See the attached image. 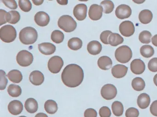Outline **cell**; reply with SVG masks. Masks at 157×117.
I'll return each instance as SVG.
<instances>
[{"label": "cell", "instance_id": "cell-6", "mask_svg": "<svg viewBox=\"0 0 157 117\" xmlns=\"http://www.w3.org/2000/svg\"><path fill=\"white\" fill-rule=\"evenodd\" d=\"M33 54L26 50H23L19 52L16 57L17 63L21 66L27 67L30 66L33 61Z\"/></svg>", "mask_w": 157, "mask_h": 117}, {"label": "cell", "instance_id": "cell-53", "mask_svg": "<svg viewBox=\"0 0 157 117\" xmlns=\"http://www.w3.org/2000/svg\"><path fill=\"white\" fill-rule=\"evenodd\" d=\"M25 117V116H20V117Z\"/></svg>", "mask_w": 157, "mask_h": 117}, {"label": "cell", "instance_id": "cell-7", "mask_svg": "<svg viewBox=\"0 0 157 117\" xmlns=\"http://www.w3.org/2000/svg\"><path fill=\"white\" fill-rule=\"evenodd\" d=\"M64 65V61L60 57L54 56L49 59L48 64V69L53 74L59 73Z\"/></svg>", "mask_w": 157, "mask_h": 117}, {"label": "cell", "instance_id": "cell-37", "mask_svg": "<svg viewBox=\"0 0 157 117\" xmlns=\"http://www.w3.org/2000/svg\"><path fill=\"white\" fill-rule=\"evenodd\" d=\"M10 20L9 23L12 24L18 23L21 19L20 13L16 11H10Z\"/></svg>", "mask_w": 157, "mask_h": 117}, {"label": "cell", "instance_id": "cell-27", "mask_svg": "<svg viewBox=\"0 0 157 117\" xmlns=\"http://www.w3.org/2000/svg\"><path fill=\"white\" fill-rule=\"evenodd\" d=\"M44 108L46 111L49 114H55L57 111V104L55 101L48 100L45 103Z\"/></svg>", "mask_w": 157, "mask_h": 117}, {"label": "cell", "instance_id": "cell-50", "mask_svg": "<svg viewBox=\"0 0 157 117\" xmlns=\"http://www.w3.org/2000/svg\"><path fill=\"white\" fill-rule=\"evenodd\" d=\"M134 2L138 4H141L145 2L146 0H132Z\"/></svg>", "mask_w": 157, "mask_h": 117}, {"label": "cell", "instance_id": "cell-44", "mask_svg": "<svg viewBox=\"0 0 157 117\" xmlns=\"http://www.w3.org/2000/svg\"><path fill=\"white\" fill-rule=\"evenodd\" d=\"M84 117H97V112L93 108H88L85 110L84 113Z\"/></svg>", "mask_w": 157, "mask_h": 117}, {"label": "cell", "instance_id": "cell-51", "mask_svg": "<svg viewBox=\"0 0 157 117\" xmlns=\"http://www.w3.org/2000/svg\"><path fill=\"white\" fill-rule=\"evenodd\" d=\"M153 81H154V84L157 87V74L154 76L153 78Z\"/></svg>", "mask_w": 157, "mask_h": 117}, {"label": "cell", "instance_id": "cell-54", "mask_svg": "<svg viewBox=\"0 0 157 117\" xmlns=\"http://www.w3.org/2000/svg\"><path fill=\"white\" fill-rule=\"evenodd\" d=\"M48 1H53V0H48Z\"/></svg>", "mask_w": 157, "mask_h": 117}, {"label": "cell", "instance_id": "cell-14", "mask_svg": "<svg viewBox=\"0 0 157 117\" xmlns=\"http://www.w3.org/2000/svg\"><path fill=\"white\" fill-rule=\"evenodd\" d=\"M35 22L37 25L40 27L46 26L49 23L50 17L49 15L44 12H38L34 17Z\"/></svg>", "mask_w": 157, "mask_h": 117}, {"label": "cell", "instance_id": "cell-12", "mask_svg": "<svg viewBox=\"0 0 157 117\" xmlns=\"http://www.w3.org/2000/svg\"><path fill=\"white\" fill-rule=\"evenodd\" d=\"M87 6L84 4L77 5L73 9V15L78 21H82L87 16Z\"/></svg>", "mask_w": 157, "mask_h": 117}, {"label": "cell", "instance_id": "cell-36", "mask_svg": "<svg viewBox=\"0 0 157 117\" xmlns=\"http://www.w3.org/2000/svg\"><path fill=\"white\" fill-rule=\"evenodd\" d=\"M0 25L2 26L7 23L10 22V13L6 12L5 10L3 9L0 10Z\"/></svg>", "mask_w": 157, "mask_h": 117}, {"label": "cell", "instance_id": "cell-52", "mask_svg": "<svg viewBox=\"0 0 157 117\" xmlns=\"http://www.w3.org/2000/svg\"><path fill=\"white\" fill-rule=\"evenodd\" d=\"M78 1H80V2H87L89 0H78Z\"/></svg>", "mask_w": 157, "mask_h": 117}, {"label": "cell", "instance_id": "cell-18", "mask_svg": "<svg viewBox=\"0 0 157 117\" xmlns=\"http://www.w3.org/2000/svg\"><path fill=\"white\" fill-rule=\"evenodd\" d=\"M38 49L42 54L44 55H51L56 50L55 45L50 43H43L38 45Z\"/></svg>", "mask_w": 157, "mask_h": 117}, {"label": "cell", "instance_id": "cell-39", "mask_svg": "<svg viewBox=\"0 0 157 117\" xmlns=\"http://www.w3.org/2000/svg\"><path fill=\"white\" fill-rule=\"evenodd\" d=\"M112 32L111 31H104L102 32L100 35V39L101 42L105 44H109L108 43V38Z\"/></svg>", "mask_w": 157, "mask_h": 117}, {"label": "cell", "instance_id": "cell-1", "mask_svg": "<svg viewBox=\"0 0 157 117\" xmlns=\"http://www.w3.org/2000/svg\"><path fill=\"white\" fill-rule=\"evenodd\" d=\"M84 73L82 69L78 65L71 64L67 66L61 74L62 82L69 87H76L83 81Z\"/></svg>", "mask_w": 157, "mask_h": 117}, {"label": "cell", "instance_id": "cell-31", "mask_svg": "<svg viewBox=\"0 0 157 117\" xmlns=\"http://www.w3.org/2000/svg\"><path fill=\"white\" fill-rule=\"evenodd\" d=\"M140 53L142 56L148 58L154 55V48L149 45H145L140 48Z\"/></svg>", "mask_w": 157, "mask_h": 117}, {"label": "cell", "instance_id": "cell-29", "mask_svg": "<svg viewBox=\"0 0 157 117\" xmlns=\"http://www.w3.org/2000/svg\"><path fill=\"white\" fill-rule=\"evenodd\" d=\"M112 111L115 116L120 117L123 115L124 108L122 102L119 101H115L112 105Z\"/></svg>", "mask_w": 157, "mask_h": 117}, {"label": "cell", "instance_id": "cell-32", "mask_svg": "<svg viewBox=\"0 0 157 117\" xmlns=\"http://www.w3.org/2000/svg\"><path fill=\"white\" fill-rule=\"evenodd\" d=\"M101 6L103 9V12L105 14H109L113 11L114 5L113 2L111 0H104L101 2Z\"/></svg>", "mask_w": 157, "mask_h": 117}, {"label": "cell", "instance_id": "cell-13", "mask_svg": "<svg viewBox=\"0 0 157 117\" xmlns=\"http://www.w3.org/2000/svg\"><path fill=\"white\" fill-rule=\"evenodd\" d=\"M146 68L144 62L140 59H135L131 62L130 69L134 74L140 75L144 72Z\"/></svg>", "mask_w": 157, "mask_h": 117}, {"label": "cell", "instance_id": "cell-15", "mask_svg": "<svg viewBox=\"0 0 157 117\" xmlns=\"http://www.w3.org/2000/svg\"><path fill=\"white\" fill-rule=\"evenodd\" d=\"M8 110L10 113L13 115L21 114L23 110L22 103L19 100H13L9 103Z\"/></svg>", "mask_w": 157, "mask_h": 117}, {"label": "cell", "instance_id": "cell-23", "mask_svg": "<svg viewBox=\"0 0 157 117\" xmlns=\"http://www.w3.org/2000/svg\"><path fill=\"white\" fill-rule=\"evenodd\" d=\"M153 17L151 11L146 9L141 11L139 15V19L140 23L144 24L149 23Z\"/></svg>", "mask_w": 157, "mask_h": 117}, {"label": "cell", "instance_id": "cell-28", "mask_svg": "<svg viewBox=\"0 0 157 117\" xmlns=\"http://www.w3.org/2000/svg\"><path fill=\"white\" fill-rule=\"evenodd\" d=\"M131 84L133 88L136 91H138L143 90L146 86L144 80L139 77L133 79Z\"/></svg>", "mask_w": 157, "mask_h": 117}, {"label": "cell", "instance_id": "cell-16", "mask_svg": "<svg viewBox=\"0 0 157 117\" xmlns=\"http://www.w3.org/2000/svg\"><path fill=\"white\" fill-rule=\"evenodd\" d=\"M128 68L123 65H115L112 69L113 76L116 78H121L124 77L127 73Z\"/></svg>", "mask_w": 157, "mask_h": 117}, {"label": "cell", "instance_id": "cell-46", "mask_svg": "<svg viewBox=\"0 0 157 117\" xmlns=\"http://www.w3.org/2000/svg\"><path fill=\"white\" fill-rule=\"evenodd\" d=\"M34 4L36 5H40L44 3V0H32Z\"/></svg>", "mask_w": 157, "mask_h": 117}, {"label": "cell", "instance_id": "cell-35", "mask_svg": "<svg viewBox=\"0 0 157 117\" xmlns=\"http://www.w3.org/2000/svg\"><path fill=\"white\" fill-rule=\"evenodd\" d=\"M19 7L24 12H29L32 8V4L30 0H19Z\"/></svg>", "mask_w": 157, "mask_h": 117}, {"label": "cell", "instance_id": "cell-25", "mask_svg": "<svg viewBox=\"0 0 157 117\" xmlns=\"http://www.w3.org/2000/svg\"><path fill=\"white\" fill-rule=\"evenodd\" d=\"M124 41L123 37L117 33H112L108 38V43L109 44L114 47L117 46L122 44Z\"/></svg>", "mask_w": 157, "mask_h": 117}, {"label": "cell", "instance_id": "cell-19", "mask_svg": "<svg viewBox=\"0 0 157 117\" xmlns=\"http://www.w3.org/2000/svg\"><path fill=\"white\" fill-rule=\"evenodd\" d=\"M87 50L91 55H98L102 50L101 44L99 41L95 40L90 41L87 45Z\"/></svg>", "mask_w": 157, "mask_h": 117}, {"label": "cell", "instance_id": "cell-43", "mask_svg": "<svg viewBox=\"0 0 157 117\" xmlns=\"http://www.w3.org/2000/svg\"><path fill=\"white\" fill-rule=\"evenodd\" d=\"M2 2L8 8L10 9H16L18 7L17 2L15 0H2Z\"/></svg>", "mask_w": 157, "mask_h": 117}, {"label": "cell", "instance_id": "cell-22", "mask_svg": "<svg viewBox=\"0 0 157 117\" xmlns=\"http://www.w3.org/2000/svg\"><path fill=\"white\" fill-rule=\"evenodd\" d=\"M25 109L30 113H34L38 110V103L36 100L33 98L27 99L25 103Z\"/></svg>", "mask_w": 157, "mask_h": 117}, {"label": "cell", "instance_id": "cell-5", "mask_svg": "<svg viewBox=\"0 0 157 117\" xmlns=\"http://www.w3.org/2000/svg\"><path fill=\"white\" fill-rule=\"evenodd\" d=\"M115 56L117 60L120 63H128L132 58V50L128 46H121L116 50Z\"/></svg>", "mask_w": 157, "mask_h": 117}, {"label": "cell", "instance_id": "cell-41", "mask_svg": "<svg viewBox=\"0 0 157 117\" xmlns=\"http://www.w3.org/2000/svg\"><path fill=\"white\" fill-rule=\"evenodd\" d=\"M1 90H4L8 83V80L6 77V73L5 71L1 70Z\"/></svg>", "mask_w": 157, "mask_h": 117}, {"label": "cell", "instance_id": "cell-26", "mask_svg": "<svg viewBox=\"0 0 157 117\" xmlns=\"http://www.w3.org/2000/svg\"><path fill=\"white\" fill-rule=\"evenodd\" d=\"M82 45V41L78 37H72L68 42V46L71 50H78L81 48Z\"/></svg>", "mask_w": 157, "mask_h": 117}, {"label": "cell", "instance_id": "cell-30", "mask_svg": "<svg viewBox=\"0 0 157 117\" xmlns=\"http://www.w3.org/2000/svg\"><path fill=\"white\" fill-rule=\"evenodd\" d=\"M8 92L11 97L17 98L21 94L22 90L21 87L18 85L11 84L8 87Z\"/></svg>", "mask_w": 157, "mask_h": 117}, {"label": "cell", "instance_id": "cell-47", "mask_svg": "<svg viewBox=\"0 0 157 117\" xmlns=\"http://www.w3.org/2000/svg\"><path fill=\"white\" fill-rule=\"evenodd\" d=\"M152 44L155 46L157 47V34L155 35L151 38Z\"/></svg>", "mask_w": 157, "mask_h": 117}, {"label": "cell", "instance_id": "cell-40", "mask_svg": "<svg viewBox=\"0 0 157 117\" xmlns=\"http://www.w3.org/2000/svg\"><path fill=\"white\" fill-rule=\"evenodd\" d=\"M148 68L151 72H157V58H151L148 64Z\"/></svg>", "mask_w": 157, "mask_h": 117}, {"label": "cell", "instance_id": "cell-42", "mask_svg": "<svg viewBox=\"0 0 157 117\" xmlns=\"http://www.w3.org/2000/svg\"><path fill=\"white\" fill-rule=\"evenodd\" d=\"M99 114L101 117H110L111 116V110L108 107L104 106L100 108Z\"/></svg>", "mask_w": 157, "mask_h": 117}, {"label": "cell", "instance_id": "cell-34", "mask_svg": "<svg viewBox=\"0 0 157 117\" xmlns=\"http://www.w3.org/2000/svg\"><path fill=\"white\" fill-rule=\"evenodd\" d=\"M151 34L149 31H143L140 34L139 39L142 44H147L150 43Z\"/></svg>", "mask_w": 157, "mask_h": 117}, {"label": "cell", "instance_id": "cell-3", "mask_svg": "<svg viewBox=\"0 0 157 117\" xmlns=\"http://www.w3.org/2000/svg\"><path fill=\"white\" fill-rule=\"evenodd\" d=\"M58 25L59 28L65 32L70 33L76 29L77 23L75 20L70 16L63 15L59 19Z\"/></svg>", "mask_w": 157, "mask_h": 117}, {"label": "cell", "instance_id": "cell-24", "mask_svg": "<svg viewBox=\"0 0 157 117\" xmlns=\"http://www.w3.org/2000/svg\"><path fill=\"white\" fill-rule=\"evenodd\" d=\"M7 76L11 81L15 83H20L23 79L21 72L17 69L11 70L8 73Z\"/></svg>", "mask_w": 157, "mask_h": 117}, {"label": "cell", "instance_id": "cell-33", "mask_svg": "<svg viewBox=\"0 0 157 117\" xmlns=\"http://www.w3.org/2000/svg\"><path fill=\"white\" fill-rule=\"evenodd\" d=\"M51 38L54 43L56 44H60L64 40V34L59 30H55L51 34Z\"/></svg>", "mask_w": 157, "mask_h": 117}, {"label": "cell", "instance_id": "cell-9", "mask_svg": "<svg viewBox=\"0 0 157 117\" xmlns=\"http://www.w3.org/2000/svg\"><path fill=\"white\" fill-rule=\"evenodd\" d=\"M119 30L122 35L126 37H129L135 33V26L131 21H125L120 24Z\"/></svg>", "mask_w": 157, "mask_h": 117}, {"label": "cell", "instance_id": "cell-21", "mask_svg": "<svg viewBox=\"0 0 157 117\" xmlns=\"http://www.w3.org/2000/svg\"><path fill=\"white\" fill-rule=\"evenodd\" d=\"M150 101L149 96L147 93H143L140 94L138 97L137 102L139 107L140 108L144 109L148 107Z\"/></svg>", "mask_w": 157, "mask_h": 117}, {"label": "cell", "instance_id": "cell-10", "mask_svg": "<svg viewBox=\"0 0 157 117\" xmlns=\"http://www.w3.org/2000/svg\"><path fill=\"white\" fill-rule=\"evenodd\" d=\"M132 14V10L128 5L121 4L117 7L115 15L117 18L120 19L128 18Z\"/></svg>", "mask_w": 157, "mask_h": 117}, {"label": "cell", "instance_id": "cell-4", "mask_svg": "<svg viewBox=\"0 0 157 117\" xmlns=\"http://www.w3.org/2000/svg\"><path fill=\"white\" fill-rule=\"evenodd\" d=\"M17 37L16 29L13 26L6 25L0 29V38L3 42L10 43L13 42Z\"/></svg>", "mask_w": 157, "mask_h": 117}, {"label": "cell", "instance_id": "cell-8", "mask_svg": "<svg viewBox=\"0 0 157 117\" xmlns=\"http://www.w3.org/2000/svg\"><path fill=\"white\" fill-rule=\"evenodd\" d=\"M101 95L104 99L110 100L116 97L117 89L115 86L113 84H105L101 88Z\"/></svg>", "mask_w": 157, "mask_h": 117}, {"label": "cell", "instance_id": "cell-48", "mask_svg": "<svg viewBox=\"0 0 157 117\" xmlns=\"http://www.w3.org/2000/svg\"><path fill=\"white\" fill-rule=\"evenodd\" d=\"M57 2L61 5H67L68 4V0H56Z\"/></svg>", "mask_w": 157, "mask_h": 117}, {"label": "cell", "instance_id": "cell-38", "mask_svg": "<svg viewBox=\"0 0 157 117\" xmlns=\"http://www.w3.org/2000/svg\"><path fill=\"white\" fill-rule=\"evenodd\" d=\"M139 115V112L136 108H130L126 111V117H138Z\"/></svg>", "mask_w": 157, "mask_h": 117}, {"label": "cell", "instance_id": "cell-20", "mask_svg": "<svg viewBox=\"0 0 157 117\" xmlns=\"http://www.w3.org/2000/svg\"><path fill=\"white\" fill-rule=\"evenodd\" d=\"M98 66L102 70H108L112 67L113 62L112 59L107 56H103L99 58L97 62Z\"/></svg>", "mask_w": 157, "mask_h": 117}, {"label": "cell", "instance_id": "cell-45", "mask_svg": "<svg viewBox=\"0 0 157 117\" xmlns=\"http://www.w3.org/2000/svg\"><path fill=\"white\" fill-rule=\"evenodd\" d=\"M150 111L152 115L157 117V100L151 103Z\"/></svg>", "mask_w": 157, "mask_h": 117}, {"label": "cell", "instance_id": "cell-2", "mask_svg": "<svg viewBox=\"0 0 157 117\" xmlns=\"http://www.w3.org/2000/svg\"><path fill=\"white\" fill-rule=\"evenodd\" d=\"M38 37V34L35 28L27 27L23 28L19 34L20 41L24 44L31 45L35 43Z\"/></svg>", "mask_w": 157, "mask_h": 117}, {"label": "cell", "instance_id": "cell-17", "mask_svg": "<svg viewBox=\"0 0 157 117\" xmlns=\"http://www.w3.org/2000/svg\"><path fill=\"white\" fill-rule=\"evenodd\" d=\"M30 82L35 86H39L43 84L44 80V74L38 70H34L31 72L29 76Z\"/></svg>", "mask_w": 157, "mask_h": 117}, {"label": "cell", "instance_id": "cell-49", "mask_svg": "<svg viewBox=\"0 0 157 117\" xmlns=\"http://www.w3.org/2000/svg\"><path fill=\"white\" fill-rule=\"evenodd\" d=\"M35 117H48V116L45 113H43V112H39L36 114Z\"/></svg>", "mask_w": 157, "mask_h": 117}, {"label": "cell", "instance_id": "cell-11", "mask_svg": "<svg viewBox=\"0 0 157 117\" xmlns=\"http://www.w3.org/2000/svg\"><path fill=\"white\" fill-rule=\"evenodd\" d=\"M103 9L101 5L93 4L91 5L89 11V17L93 21L100 20L102 16Z\"/></svg>", "mask_w": 157, "mask_h": 117}]
</instances>
